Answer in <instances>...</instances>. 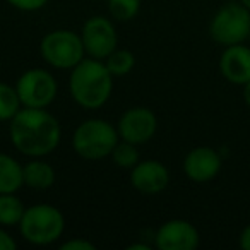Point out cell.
Listing matches in <instances>:
<instances>
[{
  "instance_id": "cell-1",
  "label": "cell",
  "mask_w": 250,
  "mask_h": 250,
  "mask_svg": "<svg viewBox=\"0 0 250 250\" xmlns=\"http://www.w3.org/2000/svg\"><path fill=\"white\" fill-rule=\"evenodd\" d=\"M12 146L28 158H43L57 149L62 139L60 124L46 108L22 106L9 122Z\"/></svg>"
},
{
  "instance_id": "cell-2",
  "label": "cell",
  "mask_w": 250,
  "mask_h": 250,
  "mask_svg": "<svg viewBox=\"0 0 250 250\" xmlns=\"http://www.w3.org/2000/svg\"><path fill=\"white\" fill-rule=\"evenodd\" d=\"M70 96L79 106L86 110H98L111 96L113 91V76L100 59H83L69 77Z\"/></svg>"
},
{
  "instance_id": "cell-3",
  "label": "cell",
  "mask_w": 250,
  "mask_h": 250,
  "mask_svg": "<svg viewBox=\"0 0 250 250\" xmlns=\"http://www.w3.org/2000/svg\"><path fill=\"white\" fill-rule=\"evenodd\" d=\"M120 141L115 125L103 118H89L76 127L72 134V147L77 156L87 161L104 160Z\"/></svg>"
},
{
  "instance_id": "cell-4",
  "label": "cell",
  "mask_w": 250,
  "mask_h": 250,
  "mask_svg": "<svg viewBox=\"0 0 250 250\" xmlns=\"http://www.w3.org/2000/svg\"><path fill=\"white\" fill-rule=\"evenodd\" d=\"M65 218L52 204H35L26 208L19 223V233L33 245H50L62 236Z\"/></svg>"
},
{
  "instance_id": "cell-5",
  "label": "cell",
  "mask_w": 250,
  "mask_h": 250,
  "mask_svg": "<svg viewBox=\"0 0 250 250\" xmlns=\"http://www.w3.org/2000/svg\"><path fill=\"white\" fill-rule=\"evenodd\" d=\"M209 36L212 42L225 46L240 45L250 38V11L240 2L223 4L209 22Z\"/></svg>"
},
{
  "instance_id": "cell-6",
  "label": "cell",
  "mask_w": 250,
  "mask_h": 250,
  "mask_svg": "<svg viewBox=\"0 0 250 250\" xmlns=\"http://www.w3.org/2000/svg\"><path fill=\"white\" fill-rule=\"evenodd\" d=\"M40 53L53 69H74L86 55L81 35L70 29H55L43 36Z\"/></svg>"
},
{
  "instance_id": "cell-7",
  "label": "cell",
  "mask_w": 250,
  "mask_h": 250,
  "mask_svg": "<svg viewBox=\"0 0 250 250\" xmlns=\"http://www.w3.org/2000/svg\"><path fill=\"white\" fill-rule=\"evenodd\" d=\"M21 104L26 108H48L55 101L59 84L52 72L45 69H29L16 83Z\"/></svg>"
},
{
  "instance_id": "cell-8",
  "label": "cell",
  "mask_w": 250,
  "mask_h": 250,
  "mask_svg": "<svg viewBox=\"0 0 250 250\" xmlns=\"http://www.w3.org/2000/svg\"><path fill=\"white\" fill-rule=\"evenodd\" d=\"M81 38L84 50L93 59L104 60L118 45V36L113 22L104 16H93L83 26Z\"/></svg>"
},
{
  "instance_id": "cell-9",
  "label": "cell",
  "mask_w": 250,
  "mask_h": 250,
  "mask_svg": "<svg viewBox=\"0 0 250 250\" xmlns=\"http://www.w3.org/2000/svg\"><path fill=\"white\" fill-rule=\"evenodd\" d=\"M158 129V118L153 110L144 106L129 108L120 117L117 124V130L120 139L141 146L153 139Z\"/></svg>"
},
{
  "instance_id": "cell-10",
  "label": "cell",
  "mask_w": 250,
  "mask_h": 250,
  "mask_svg": "<svg viewBox=\"0 0 250 250\" xmlns=\"http://www.w3.org/2000/svg\"><path fill=\"white\" fill-rule=\"evenodd\" d=\"M199 229L187 219L165 221L154 235L158 250H194L199 247Z\"/></svg>"
},
{
  "instance_id": "cell-11",
  "label": "cell",
  "mask_w": 250,
  "mask_h": 250,
  "mask_svg": "<svg viewBox=\"0 0 250 250\" xmlns=\"http://www.w3.org/2000/svg\"><path fill=\"white\" fill-rule=\"evenodd\" d=\"M221 154L209 146H197L190 149L184 158V173L195 184H206L216 178L221 171Z\"/></svg>"
},
{
  "instance_id": "cell-12",
  "label": "cell",
  "mask_w": 250,
  "mask_h": 250,
  "mask_svg": "<svg viewBox=\"0 0 250 250\" xmlns=\"http://www.w3.org/2000/svg\"><path fill=\"white\" fill-rule=\"evenodd\" d=\"M130 184L137 192L144 195H156L163 192L170 184V171L161 161H139L130 170Z\"/></svg>"
},
{
  "instance_id": "cell-13",
  "label": "cell",
  "mask_w": 250,
  "mask_h": 250,
  "mask_svg": "<svg viewBox=\"0 0 250 250\" xmlns=\"http://www.w3.org/2000/svg\"><path fill=\"white\" fill-rule=\"evenodd\" d=\"M219 74L235 86H243L250 81V45L225 46L219 57Z\"/></svg>"
},
{
  "instance_id": "cell-14",
  "label": "cell",
  "mask_w": 250,
  "mask_h": 250,
  "mask_svg": "<svg viewBox=\"0 0 250 250\" xmlns=\"http://www.w3.org/2000/svg\"><path fill=\"white\" fill-rule=\"evenodd\" d=\"M22 177L24 185L33 190H46L55 184V170L42 158H31V161L22 165Z\"/></svg>"
},
{
  "instance_id": "cell-15",
  "label": "cell",
  "mask_w": 250,
  "mask_h": 250,
  "mask_svg": "<svg viewBox=\"0 0 250 250\" xmlns=\"http://www.w3.org/2000/svg\"><path fill=\"white\" fill-rule=\"evenodd\" d=\"M22 185V165L16 158L0 153V194H16Z\"/></svg>"
},
{
  "instance_id": "cell-16",
  "label": "cell",
  "mask_w": 250,
  "mask_h": 250,
  "mask_svg": "<svg viewBox=\"0 0 250 250\" xmlns=\"http://www.w3.org/2000/svg\"><path fill=\"white\" fill-rule=\"evenodd\" d=\"M24 204L14 194H0V226H19L24 216Z\"/></svg>"
},
{
  "instance_id": "cell-17",
  "label": "cell",
  "mask_w": 250,
  "mask_h": 250,
  "mask_svg": "<svg viewBox=\"0 0 250 250\" xmlns=\"http://www.w3.org/2000/svg\"><path fill=\"white\" fill-rule=\"evenodd\" d=\"M104 65L108 67L110 74L113 77H122L127 76L130 70L136 65V55L130 50H118L115 48L110 55L104 59Z\"/></svg>"
},
{
  "instance_id": "cell-18",
  "label": "cell",
  "mask_w": 250,
  "mask_h": 250,
  "mask_svg": "<svg viewBox=\"0 0 250 250\" xmlns=\"http://www.w3.org/2000/svg\"><path fill=\"white\" fill-rule=\"evenodd\" d=\"M22 108L16 86L0 83V122H11Z\"/></svg>"
},
{
  "instance_id": "cell-19",
  "label": "cell",
  "mask_w": 250,
  "mask_h": 250,
  "mask_svg": "<svg viewBox=\"0 0 250 250\" xmlns=\"http://www.w3.org/2000/svg\"><path fill=\"white\" fill-rule=\"evenodd\" d=\"M110 156H111V161H113L118 168H124V170H132V168L139 163V151H137V146L124 139H120L115 144Z\"/></svg>"
},
{
  "instance_id": "cell-20",
  "label": "cell",
  "mask_w": 250,
  "mask_h": 250,
  "mask_svg": "<svg viewBox=\"0 0 250 250\" xmlns=\"http://www.w3.org/2000/svg\"><path fill=\"white\" fill-rule=\"evenodd\" d=\"M108 12L113 19L122 22L132 21L141 9V0H106Z\"/></svg>"
},
{
  "instance_id": "cell-21",
  "label": "cell",
  "mask_w": 250,
  "mask_h": 250,
  "mask_svg": "<svg viewBox=\"0 0 250 250\" xmlns=\"http://www.w3.org/2000/svg\"><path fill=\"white\" fill-rule=\"evenodd\" d=\"M7 4H11L12 7L19 9V11H24V12H35L43 9L46 4H48V0H5Z\"/></svg>"
},
{
  "instance_id": "cell-22",
  "label": "cell",
  "mask_w": 250,
  "mask_h": 250,
  "mask_svg": "<svg viewBox=\"0 0 250 250\" xmlns=\"http://www.w3.org/2000/svg\"><path fill=\"white\" fill-rule=\"evenodd\" d=\"M60 250H96V245L91 243L89 240L84 238H72L67 240L60 245Z\"/></svg>"
},
{
  "instance_id": "cell-23",
  "label": "cell",
  "mask_w": 250,
  "mask_h": 250,
  "mask_svg": "<svg viewBox=\"0 0 250 250\" xmlns=\"http://www.w3.org/2000/svg\"><path fill=\"white\" fill-rule=\"evenodd\" d=\"M16 249H18L16 240L5 229L0 228V250H16Z\"/></svg>"
},
{
  "instance_id": "cell-24",
  "label": "cell",
  "mask_w": 250,
  "mask_h": 250,
  "mask_svg": "<svg viewBox=\"0 0 250 250\" xmlns=\"http://www.w3.org/2000/svg\"><path fill=\"white\" fill-rule=\"evenodd\" d=\"M238 245L242 247L243 250H250V223L243 226V229L240 231Z\"/></svg>"
},
{
  "instance_id": "cell-25",
  "label": "cell",
  "mask_w": 250,
  "mask_h": 250,
  "mask_svg": "<svg viewBox=\"0 0 250 250\" xmlns=\"http://www.w3.org/2000/svg\"><path fill=\"white\" fill-rule=\"evenodd\" d=\"M243 89H242V94H243V101H245V104L250 108V81L249 83L243 84Z\"/></svg>"
},
{
  "instance_id": "cell-26",
  "label": "cell",
  "mask_w": 250,
  "mask_h": 250,
  "mask_svg": "<svg viewBox=\"0 0 250 250\" xmlns=\"http://www.w3.org/2000/svg\"><path fill=\"white\" fill-rule=\"evenodd\" d=\"M127 250H149V245H146V243H132V245L127 247Z\"/></svg>"
},
{
  "instance_id": "cell-27",
  "label": "cell",
  "mask_w": 250,
  "mask_h": 250,
  "mask_svg": "<svg viewBox=\"0 0 250 250\" xmlns=\"http://www.w3.org/2000/svg\"><path fill=\"white\" fill-rule=\"evenodd\" d=\"M240 4H242V5H245V7L250 11V0H240Z\"/></svg>"
},
{
  "instance_id": "cell-28",
  "label": "cell",
  "mask_w": 250,
  "mask_h": 250,
  "mask_svg": "<svg viewBox=\"0 0 250 250\" xmlns=\"http://www.w3.org/2000/svg\"><path fill=\"white\" fill-rule=\"evenodd\" d=\"M249 45H250V38H249Z\"/></svg>"
}]
</instances>
